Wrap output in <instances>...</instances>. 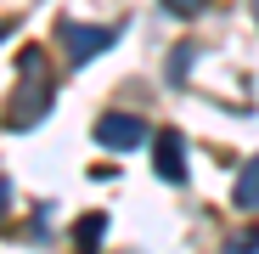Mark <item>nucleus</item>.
Here are the masks:
<instances>
[{
    "label": "nucleus",
    "mask_w": 259,
    "mask_h": 254,
    "mask_svg": "<svg viewBox=\"0 0 259 254\" xmlns=\"http://www.w3.org/2000/svg\"><path fill=\"white\" fill-rule=\"evenodd\" d=\"M96 141L113 147V153H118V147L130 153V147H141V141H147V124H141V119H130V113H107V119H96Z\"/></svg>",
    "instance_id": "1"
},
{
    "label": "nucleus",
    "mask_w": 259,
    "mask_h": 254,
    "mask_svg": "<svg viewBox=\"0 0 259 254\" xmlns=\"http://www.w3.org/2000/svg\"><path fill=\"white\" fill-rule=\"evenodd\" d=\"M46 107H51V91H46V85H23L17 102H12V113H6V124H12V130H28Z\"/></svg>",
    "instance_id": "2"
},
{
    "label": "nucleus",
    "mask_w": 259,
    "mask_h": 254,
    "mask_svg": "<svg viewBox=\"0 0 259 254\" xmlns=\"http://www.w3.org/2000/svg\"><path fill=\"white\" fill-rule=\"evenodd\" d=\"M158 175L169 181V187H181L186 181V141L169 130V136H158Z\"/></svg>",
    "instance_id": "3"
},
{
    "label": "nucleus",
    "mask_w": 259,
    "mask_h": 254,
    "mask_svg": "<svg viewBox=\"0 0 259 254\" xmlns=\"http://www.w3.org/2000/svg\"><path fill=\"white\" fill-rule=\"evenodd\" d=\"M113 46V28H68V51H73V62H91L96 51H107Z\"/></svg>",
    "instance_id": "4"
},
{
    "label": "nucleus",
    "mask_w": 259,
    "mask_h": 254,
    "mask_svg": "<svg viewBox=\"0 0 259 254\" xmlns=\"http://www.w3.org/2000/svg\"><path fill=\"white\" fill-rule=\"evenodd\" d=\"M237 209H259V158H248L237 175Z\"/></svg>",
    "instance_id": "5"
},
{
    "label": "nucleus",
    "mask_w": 259,
    "mask_h": 254,
    "mask_svg": "<svg viewBox=\"0 0 259 254\" xmlns=\"http://www.w3.org/2000/svg\"><path fill=\"white\" fill-rule=\"evenodd\" d=\"M102 237H107V215H84V221L73 226V243H79V254H91Z\"/></svg>",
    "instance_id": "6"
},
{
    "label": "nucleus",
    "mask_w": 259,
    "mask_h": 254,
    "mask_svg": "<svg viewBox=\"0 0 259 254\" xmlns=\"http://www.w3.org/2000/svg\"><path fill=\"white\" fill-rule=\"evenodd\" d=\"M226 254H259V232H248V237H231V243H226Z\"/></svg>",
    "instance_id": "7"
},
{
    "label": "nucleus",
    "mask_w": 259,
    "mask_h": 254,
    "mask_svg": "<svg viewBox=\"0 0 259 254\" xmlns=\"http://www.w3.org/2000/svg\"><path fill=\"white\" fill-rule=\"evenodd\" d=\"M163 6L175 12V17H192V12H203V6H208V0H163Z\"/></svg>",
    "instance_id": "8"
},
{
    "label": "nucleus",
    "mask_w": 259,
    "mask_h": 254,
    "mask_svg": "<svg viewBox=\"0 0 259 254\" xmlns=\"http://www.w3.org/2000/svg\"><path fill=\"white\" fill-rule=\"evenodd\" d=\"M6 198H12V181H6V175H0V203H6Z\"/></svg>",
    "instance_id": "9"
},
{
    "label": "nucleus",
    "mask_w": 259,
    "mask_h": 254,
    "mask_svg": "<svg viewBox=\"0 0 259 254\" xmlns=\"http://www.w3.org/2000/svg\"><path fill=\"white\" fill-rule=\"evenodd\" d=\"M253 17H259V0H253Z\"/></svg>",
    "instance_id": "10"
},
{
    "label": "nucleus",
    "mask_w": 259,
    "mask_h": 254,
    "mask_svg": "<svg viewBox=\"0 0 259 254\" xmlns=\"http://www.w3.org/2000/svg\"><path fill=\"white\" fill-rule=\"evenodd\" d=\"M0 40H6V28H0Z\"/></svg>",
    "instance_id": "11"
}]
</instances>
